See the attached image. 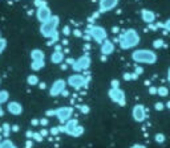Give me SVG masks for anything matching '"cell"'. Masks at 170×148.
Instances as JSON below:
<instances>
[{"mask_svg": "<svg viewBox=\"0 0 170 148\" xmlns=\"http://www.w3.org/2000/svg\"><path fill=\"white\" fill-rule=\"evenodd\" d=\"M163 28L166 29V31H169V32H170V19H168V20L165 21V24H163Z\"/></svg>", "mask_w": 170, "mask_h": 148, "instance_id": "21", "label": "cell"}, {"mask_svg": "<svg viewBox=\"0 0 170 148\" xmlns=\"http://www.w3.org/2000/svg\"><path fill=\"white\" fill-rule=\"evenodd\" d=\"M37 17H39V20L45 23L47 20H49V17H51V12H49V9L47 7H41V8H39Z\"/></svg>", "mask_w": 170, "mask_h": 148, "instance_id": "9", "label": "cell"}, {"mask_svg": "<svg viewBox=\"0 0 170 148\" xmlns=\"http://www.w3.org/2000/svg\"><path fill=\"white\" fill-rule=\"evenodd\" d=\"M165 107H168V108H170V101L166 103V106H165Z\"/></svg>", "mask_w": 170, "mask_h": 148, "instance_id": "26", "label": "cell"}, {"mask_svg": "<svg viewBox=\"0 0 170 148\" xmlns=\"http://www.w3.org/2000/svg\"><path fill=\"white\" fill-rule=\"evenodd\" d=\"M109 97L112 98V101L120 103V105H125V93L122 90H120L118 87H113L109 91Z\"/></svg>", "mask_w": 170, "mask_h": 148, "instance_id": "5", "label": "cell"}, {"mask_svg": "<svg viewBox=\"0 0 170 148\" xmlns=\"http://www.w3.org/2000/svg\"><path fill=\"white\" fill-rule=\"evenodd\" d=\"M132 115H133V119L136 122H144L145 119H146V111H145V107L142 105H136L133 107Z\"/></svg>", "mask_w": 170, "mask_h": 148, "instance_id": "4", "label": "cell"}, {"mask_svg": "<svg viewBox=\"0 0 170 148\" xmlns=\"http://www.w3.org/2000/svg\"><path fill=\"white\" fill-rule=\"evenodd\" d=\"M118 0H101L100 2V8H101V11H109V9H112L117 6Z\"/></svg>", "mask_w": 170, "mask_h": 148, "instance_id": "8", "label": "cell"}, {"mask_svg": "<svg viewBox=\"0 0 170 148\" xmlns=\"http://www.w3.org/2000/svg\"><path fill=\"white\" fill-rule=\"evenodd\" d=\"M134 148H144V147H141V146H134Z\"/></svg>", "mask_w": 170, "mask_h": 148, "instance_id": "27", "label": "cell"}, {"mask_svg": "<svg viewBox=\"0 0 170 148\" xmlns=\"http://www.w3.org/2000/svg\"><path fill=\"white\" fill-rule=\"evenodd\" d=\"M69 114H71V110H65V111L61 110L60 111V119H67L65 116H68Z\"/></svg>", "mask_w": 170, "mask_h": 148, "instance_id": "18", "label": "cell"}, {"mask_svg": "<svg viewBox=\"0 0 170 148\" xmlns=\"http://www.w3.org/2000/svg\"><path fill=\"white\" fill-rule=\"evenodd\" d=\"M154 108H156L157 111H161V110H163V108H165V105L162 102H157L156 105H154Z\"/></svg>", "mask_w": 170, "mask_h": 148, "instance_id": "19", "label": "cell"}, {"mask_svg": "<svg viewBox=\"0 0 170 148\" xmlns=\"http://www.w3.org/2000/svg\"><path fill=\"white\" fill-rule=\"evenodd\" d=\"M28 82H29V83H36V82H37V78H36V77H29V78H28Z\"/></svg>", "mask_w": 170, "mask_h": 148, "instance_id": "22", "label": "cell"}, {"mask_svg": "<svg viewBox=\"0 0 170 148\" xmlns=\"http://www.w3.org/2000/svg\"><path fill=\"white\" fill-rule=\"evenodd\" d=\"M92 36L96 38L97 41H102L106 38V33H105V31L101 27H96V28L92 29Z\"/></svg>", "mask_w": 170, "mask_h": 148, "instance_id": "7", "label": "cell"}, {"mask_svg": "<svg viewBox=\"0 0 170 148\" xmlns=\"http://www.w3.org/2000/svg\"><path fill=\"white\" fill-rule=\"evenodd\" d=\"M60 60H61V54H60V53H54L53 56H52V61H54V62H59Z\"/></svg>", "mask_w": 170, "mask_h": 148, "instance_id": "20", "label": "cell"}, {"mask_svg": "<svg viewBox=\"0 0 170 148\" xmlns=\"http://www.w3.org/2000/svg\"><path fill=\"white\" fill-rule=\"evenodd\" d=\"M153 46L156 48V49L162 48V46H163V40H162V38H158V40H156V41L153 42Z\"/></svg>", "mask_w": 170, "mask_h": 148, "instance_id": "17", "label": "cell"}, {"mask_svg": "<svg viewBox=\"0 0 170 148\" xmlns=\"http://www.w3.org/2000/svg\"><path fill=\"white\" fill-rule=\"evenodd\" d=\"M168 81H169V83H170V67L168 69Z\"/></svg>", "mask_w": 170, "mask_h": 148, "instance_id": "25", "label": "cell"}, {"mask_svg": "<svg viewBox=\"0 0 170 148\" xmlns=\"http://www.w3.org/2000/svg\"><path fill=\"white\" fill-rule=\"evenodd\" d=\"M4 46H6V42H4V41H0V52H2L3 49H4Z\"/></svg>", "mask_w": 170, "mask_h": 148, "instance_id": "24", "label": "cell"}, {"mask_svg": "<svg viewBox=\"0 0 170 148\" xmlns=\"http://www.w3.org/2000/svg\"><path fill=\"white\" fill-rule=\"evenodd\" d=\"M8 110L11 111V112H13V114H19V112H21V107H20V106L17 105V103L12 102V103H9Z\"/></svg>", "mask_w": 170, "mask_h": 148, "instance_id": "14", "label": "cell"}, {"mask_svg": "<svg viewBox=\"0 0 170 148\" xmlns=\"http://www.w3.org/2000/svg\"><path fill=\"white\" fill-rule=\"evenodd\" d=\"M141 17H142V20L145 23L152 24L154 20H156V13H154L153 11H150V9H142V11H141Z\"/></svg>", "mask_w": 170, "mask_h": 148, "instance_id": "6", "label": "cell"}, {"mask_svg": "<svg viewBox=\"0 0 170 148\" xmlns=\"http://www.w3.org/2000/svg\"><path fill=\"white\" fill-rule=\"evenodd\" d=\"M154 139H156L157 143H159V144H161V143L165 141V139H166V137H165V135L162 134V132H158V134H156V136H154Z\"/></svg>", "mask_w": 170, "mask_h": 148, "instance_id": "16", "label": "cell"}, {"mask_svg": "<svg viewBox=\"0 0 170 148\" xmlns=\"http://www.w3.org/2000/svg\"><path fill=\"white\" fill-rule=\"evenodd\" d=\"M89 65V57H83V58H80V60L77 61V66L78 69H85V67H88Z\"/></svg>", "mask_w": 170, "mask_h": 148, "instance_id": "13", "label": "cell"}, {"mask_svg": "<svg viewBox=\"0 0 170 148\" xmlns=\"http://www.w3.org/2000/svg\"><path fill=\"white\" fill-rule=\"evenodd\" d=\"M64 86H65V82L64 81H57L56 83H54V87H52V94H57V93H60V90H63Z\"/></svg>", "mask_w": 170, "mask_h": 148, "instance_id": "11", "label": "cell"}, {"mask_svg": "<svg viewBox=\"0 0 170 148\" xmlns=\"http://www.w3.org/2000/svg\"><path fill=\"white\" fill-rule=\"evenodd\" d=\"M114 50V46H113V44L111 41H105L102 44V46H101V52L104 54H111L112 52Z\"/></svg>", "mask_w": 170, "mask_h": 148, "instance_id": "10", "label": "cell"}, {"mask_svg": "<svg viewBox=\"0 0 170 148\" xmlns=\"http://www.w3.org/2000/svg\"><path fill=\"white\" fill-rule=\"evenodd\" d=\"M138 42H139L138 33L134 31V29H128V31L121 36L120 45H121L122 49H130V48L137 46Z\"/></svg>", "mask_w": 170, "mask_h": 148, "instance_id": "2", "label": "cell"}, {"mask_svg": "<svg viewBox=\"0 0 170 148\" xmlns=\"http://www.w3.org/2000/svg\"><path fill=\"white\" fill-rule=\"evenodd\" d=\"M149 93H150L152 95L157 94V87H150V89H149Z\"/></svg>", "mask_w": 170, "mask_h": 148, "instance_id": "23", "label": "cell"}, {"mask_svg": "<svg viewBox=\"0 0 170 148\" xmlns=\"http://www.w3.org/2000/svg\"><path fill=\"white\" fill-rule=\"evenodd\" d=\"M133 61L138 63H148V65H153L157 62V54L150 49H138L132 53Z\"/></svg>", "mask_w": 170, "mask_h": 148, "instance_id": "1", "label": "cell"}, {"mask_svg": "<svg viewBox=\"0 0 170 148\" xmlns=\"http://www.w3.org/2000/svg\"><path fill=\"white\" fill-rule=\"evenodd\" d=\"M157 94L159 97H168L169 95V89L166 86H159V87H157Z\"/></svg>", "mask_w": 170, "mask_h": 148, "instance_id": "15", "label": "cell"}, {"mask_svg": "<svg viewBox=\"0 0 170 148\" xmlns=\"http://www.w3.org/2000/svg\"><path fill=\"white\" fill-rule=\"evenodd\" d=\"M83 77H80V76H72L71 78H69V83L73 86H80L83 83Z\"/></svg>", "mask_w": 170, "mask_h": 148, "instance_id": "12", "label": "cell"}, {"mask_svg": "<svg viewBox=\"0 0 170 148\" xmlns=\"http://www.w3.org/2000/svg\"><path fill=\"white\" fill-rule=\"evenodd\" d=\"M56 27H57V17H53L52 20H47L45 23L43 24L41 32H43L44 36H51Z\"/></svg>", "mask_w": 170, "mask_h": 148, "instance_id": "3", "label": "cell"}]
</instances>
